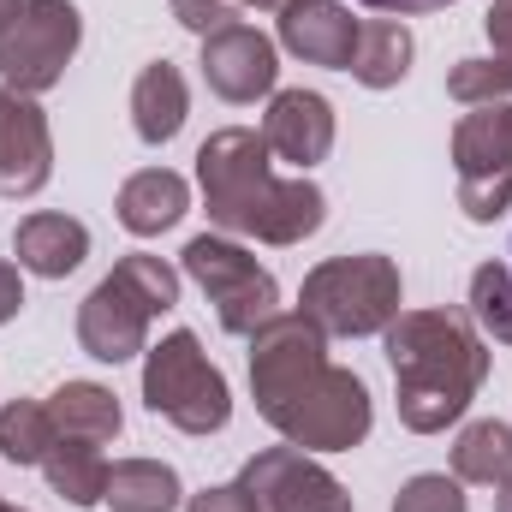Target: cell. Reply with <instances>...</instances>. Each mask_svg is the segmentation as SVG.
I'll list each match as a JSON object with an SVG mask.
<instances>
[{"label":"cell","mask_w":512,"mask_h":512,"mask_svg":"<svg viewBox=\"0 0 512 512\" xmlns=\"http://www.w3.org/2000/svg\"><path fill=\"white\" fill-rule=\"evenodd\" d=\"M393 512H465V489L453 477H441V471H423V477H411L399 489Z\"/></svg>","instance_id":"cell-26"},{"label":"cell","mask_w":512,"mask_h":512,"mask_svg":"<svg viewBox=\"0 0 512 512\" xmlns=\"http://www.w3.org/2000/svg\"><path fill=\"white\" fill-rule=\"evenodd\" d=\"M298 316L316 322L322 334H340V340L387 334V322L399 316V262L382 251L328 256L322 268L304 274Z\"/></svg>","instance_id":"cell-5"},{"label":"cell","mask_w":512,"mask_h":512,"mask_svg":"<svg viewBox=\"0 0 512 512\" xmlns=\"http://www.w3.org/2000/svg\"><path fill=\"white\" fill-rule=\"evenodd\" d=\"M143 405L155 417H167L185 435H215L233 417V393L227 376L209 364V352L197 346L191 328H173L161 346H149L143 358Z\"/></svg>","instance_id":"cell-6"},{"label":"cell","mask_w":512,"mask_h":512,"mask_svg":"<svg viewBox=\"0 0 512 512\" xmlns=\"http://www.w3.org/2000/svg\"><path fill=\"white\" fill-rule=\"evenodd\" d=\"M471 322H477L489 340L512 346V268L483 262V268L471 274Z\"/></svg>","instance_id":"cell-24"},{"label":"cell","mask_w":512,"mask_h":512,"mask_svg":"<svg viewBox=\"0 0 512 512\" xmlns=\"http://www.w3.org/2000/svg\"><path fill=\"white\" fill-rule=\"evenodd\" d=\"M447 90H453V102H465V108L507 102L512 96V72L501 66V60H459L453 78H447Z\"/></svg>","instance_id":"cell-25"},{"label":"cell","mask_w":512,"mask_h":512,"mask_svg":"<svg viewBox=\"0 0 512 512\" xmlns=\"http://www.w3.org/2000/svg\"><path fill=\"white\" fill-rule=\"evenodd\" d=\"M489 42H495V60L512 72V0H495V12H489Z\"/></svg>","instance_id":"cell-29"},{"label":"cell","mask_w":512,"mask_h":512,"mask_svg":"<svg viewBox=\"0 0 512 512\" xmlns=\"http://www.w3.org/2000/svg\"><path fill=\"white\" fill-rule=\"evenodd\" d=\"M120 227L137 233V239H155V233H167V227H179V215L191 209V191H185V179L179 173H167V167H143V173H131L126 185H120Z\"/></svg>","instance_id":"cell-16"},{"label":"cell","mask_w":512,"mask_h":512,"mask_svg":"<svg viewBox=\"0 0 512 512\" xmlns=\"http://www.w3.org/2000/svg\"><path fill=\"white\" fill-rule=\"evenodd\" d=\"M114 512H173L179 507V477L161 459H120L108 465V495Z\"/></svg>","instance_id":"cell-21"},{"label":"cell","mask_w":512,"mask_h":512,"mask_svg":"<svg viewBox=\"0 0 512 512\" xmlns=\"http://www.w3.org/2000/svg\"><path fill=\"white\" fill-rule=\"evenodd\" d=\"M245 495L262 512H352V495L298 447H268L245 465Z\"/></svg>","instance_id":"cell-10"},{"label":"cell","mask_w":512,"mask_h":512,"mask_svg":"<svg viewBox=\"0 0 512 512\" xmlns=\"http://www.w3.org/2000/svg\"><path fill=\"white\" fill-rule=\"evenodd\" d=\"M495 495H501V501H495V512H512V477L501 483V489H495Z\"/></svg>","instance_id":"cell-32"},{"label":"cell","mask_w":512,"mask_h":512,"mask_svg":"<svg viewBox=\"0 0 512 512\" xmlns=\"http://www.w3.org/2000/svg\"><path fill=\"white\" fill-rule=\"evenodd\" d=\"M358 6H376V12H441L453 0H358Z\"/></svg>","instance_id":"cell-31"},{"label":"cell","mask_w":512,"mask_h":512,"mask_svg":"<svg viewBox=\"0 0 512 512\" xmlns=\"http://www.w3.org/2000/svg\"><path fill=\"white\" fill-rule=\"evenodd\" d=\"M78 36H84V18H78L72 0H24L0 30V78H6V90H24V96L54 90L66 60L78 54Z\"/></svg>","instance_id":"cell-8"},{"label":"cell","mask_w":512,"mask_h":512,"mask_svg":"<svg viewBox=\"0 0 512 512\" xmlns=\"http://www.w3.org/2000/svg\"><path fill=\"white\" fill-rule=\"evenodd\" d=\"M346 72H352L364 90H393V84L411 72V30H405L399 18H364Z\"/></svg>","instance_id":"cell-19"},{"label":"cell","mask_w":512,"mask_h":512,"mask_svg":"<svg viewBox=\"0 0 512 512\" xmlns=\"http://www.w3.org/2000/svg\"><path fill=\"white\" fill-rule=\"evenodd\" d=\"M387 364L399 387V423L417 435L459 423L489 376V352L459 310H399L387 322Z\"/></svg>","instance_id":"cell-3"},{"label":"cell","mask_w":512,"mask_h":512,"mask_svg":"<svg viewBox=\"0 0 512 512\" xmlns=\"http://www.w3.org/2000/svg\"><path fill=\"white\" fill-rule=\"evenodd\" d=\"M18 304H24L18 268H12V262H0V322H12V316H18Z\"/></svg>","instance_id":"cell-30"},{"label":"cell","mask_w":512,"mask_h":512,"mask_svg":"<svg viewBox=\"0 0 512 512\" xmlns=\"http://www.w3.org/2000/svg\"><path fill=\"white\" fill-rule=\"evenodd\" d=\"M262 143H268V155H280L304 173V167L328 161V149H334V108L316 90H280L262 114Z\"/></svg>","instance_id":"cell-13"},{"label":"cell","mask_w":512,"mask_h":512,"mask_svg":"<svg viewBox=\"0 0 512 512\" xmlns=\"http://www.w3.org/2000/svg\"><path fill=\"white\" fill-rule=\"evenodd\" d=\"M197 179H203L209 221L221 233H239V239L304 245L322 227V215H328V197L310 179H274L268 143L251 126L215 131L197 149Z\"/></svg>","instance_id":"cell-2"},{"label":"cell","mask_w":512,"mask_h":512,"mask_svg":"<svg viewBox=\"0 0 512 512\" xmlns=\"http://www.w3.org/2000/svg\"><path fill=\"white\" fill-rule=\"evenodd\" d=\"M42 477H48V489L54 495H66L72 507H96L102 495H108V459H102V447H90V441H54L48 447V459H42Z\"/></svg>","instance_id":"cell-20"},{"label":"cell","mask_w":512,"mask_h":512,"mask_svg":"<svg viewBox=\"0 0 512 512\" xmlns=\"http://www.w3.org/2000/svg\"><path fill=\"white\" fill-rule=\"evenodd\" d=\"M179 304V274L149 251H131L114 262V274L84 298L78 310V340L90 358L102 364H126L137 352H149V322L167 316Z\"/></svg>","instance_id":"cell-4"},{"label":"cell","mask_w":512,"mask_h":512,"mask_svg":"<svg viewBox=\"0 0 512 512\" xmlns=\"http://www.w3.org/2000/svg\"><path fill=\"white\" fill-rule=\"evenodd\" d=\"M54 441H60V429H54V417H48L42 399H12L0 411V453L12 465H42Z\"/></svg>","instance_id":"cell-23"},{"label":"cell","mask_w":512,"mask_h":512,"mask_svg":"<svg viewBox=\"0 0 512 512\" xmlns=\"http://www.w3.org/2000/svg\"><path fill=\"white\" fill-rule=\"evenodd\" d=\"M54 173V137L36 108V96L0 84V191L36 197Z\"/></svg>","instance_id":"cell-11"},{"label":"cell","mask_w":512,"mask_h":512,"mask_svg":"<svg viewBox=\"0 0 512 512\" xmlns=\"http://www.w3.org/2000/svg\"><path fill=\"white\" fill-rule=\"evenodd\" d=\"M185 108H191V96H185L179 66L155 60V66L137 72V84H131V126H137L143 143H167V137H179Z\"/></svg>","instance_id":"cell-17"},{"label":"cell","mask_w":512,"mask_h":512,"mask_svg":"<svg viewBox=\"0 0 512 512\" xmlns=\"http://www.w3.org/2000/svg\"><path fill=\"white\" fill-rule=\"evenodd\" d=\"M185 274L209 292V304H215V316H221L227 334H256L262 322L280 316V286H274V274H268L245 245H233V239L197 233V239L185 245Z\"/></svg>","instance_id":"cell-7"},{"label":"cell","mask_w":512,"mask_h":512,"mask_svg":"<svg viewBox=\"0 0 512 512\" xmlns=\"http://www.w3.org/2000/svg\"><path fill=\"white\" fill-rule=\"evenodd\" d=\"M280 42L310 66L346 72L352 48H358V18L340 0H286L280 6Z\"/></svg>","instance_id":"cell-14"},{"label":"cell","mask_w":512,"mask_h":512,"mask_svg":"<svg viewBox=\"0 0 512 512\" xmlns=\"http://www.w3.org/2000/svg\"><path fill=\"white\" fill-rule=\"evenodd\" d=\"M185 512H262V507L245 495V483H221V489L191 495V501H185Z\"/></svg>","instance_id":"cell-28"},{"label":"cell","mask_w":512,"mask_h":512,"mask_svg":"<svg viewBox=\"0 0 512 512\" xmlns=\"http://www.w3.org/2000/svg\"><path fill=\"white\" fill-rule=\"evenodd\" d=\"M48 417L66 441H90V447H108L120 435V399L102 382H66L54 399H48Z\"/></svg>","instance_id":"cell-18"},{"label":"cell","mask_w":512,"mask_h":512,"mask_svg":"<svg viewBox=\"0 0 512 512\" xmlns=\"http://www.w3.org/2000/svg\"><path fill=\"white\" fill-rule=\"evenodd\" d=\"M453 477H459V483L501 489L512 477V429L507 423H495V417L471 423V429L459 435V447H453Z\"/></svg>","instance_id":"cell-22"},{"label":"cell","mask_w":512,"mask_h":512,"mask_svg":"<svg viewBox=\"0 0 512 512\" xmlns=\"http://www.w3.org/2000/svg\"><path fill=\"white\" fill-rule=\"evenodd\" d=\"M173 18H179L185 30H197V36H215V30H227V24H239V18H233V0H173Z\"/></svg>","instance_id":"cell-27"},{"label":"cell","mask_w":512,"mask_h":512,"mask_svg":"<svg viewBox=\"0 0 512 512\" xmlns=\"http://www.w3.org/2000/svg\"><path fill=\"white\" fill-rule=\"evenodd\" d=\"M0 512H24V507H6V501H0Z\"/></svg>","instance_id":"cell-35"},{"label":"cell","mask_w":512,"mask_h":512,"mask_svg":"<svg viewBox=\"0 0 512 512\" xmlns=\"http://www.w3.org/2000/svg\"><path fill=\"white\" fill-rule=\"evenodd\" d=\"M274 42L251 24H227L215 36H203V78L221 102H256L274 90Z\"/></svg>","instance_id":"cell-12"},{"label":"cell","mask_w":512,"mask_h":512,"mask_svg":"<svg viewBox=\"0 0 512 512\" xmlns=\"http://www.w3.org/2000/svg\"><path fill=\"white\" fill-rule=\"evenodd\" d=\"M18 6H24V0H0V30H6V18H12Z\"/></svg>","instance_id":"cell-33"},{"label":"cell","mask_w":512,"mask_h":512,"mask_svg":"<svg viewBox=\"0 0 512 512\" xmlns=\"http://www.w3.org/2000/svg\"><path fill=\"white\" fill-rule=\"evenodd\" d=\"M459 209L471 221H495L512 209V102H483L453 131Z\"/></svg>","instance_id":"cell-9"},{"label":"cell","mask_w":512,"mask_h":512,"mask_svg":"<svg viewBox=\"0 0 512 512\" xmlns=\"http://www.w3.org/2000/svg\"><path fill=\"white\" fill-rule=\"evenodd\" d=\"M251 393L256 411L304 453H352L376 423L370 387L328 364V334L304 316H274L251 334Z\"/></svg>","instance_id":"cell-1"},{"label":"cell","mask_w":512,"mask_h":512,"mask_svg":"<svg viewBox=\"0 0 512 512\" xmlns=\"http://www.w3.org/2000/svg\"><path fill=\"white\" fill-rule=\"evenodd\" d=\"M12 251H18V268H30L42 280H66L90 256V227L72 215H24L12 233Z\"/></svg>","instance_id":"cell-15"},{"label":"cell","mask_w":512,"mask_h":512,"mask_svg":"<svg viewBox=\"0 0 512 512\" xmlns=\"http://www.w3.org/2000/svg\"><path fill=\"white\" fill-rule=\"evenodd\" d=\"M233 6H268V12H280L286 0H233Z\"/></svg>","instance_id":"cell-34"}]
</instances>
